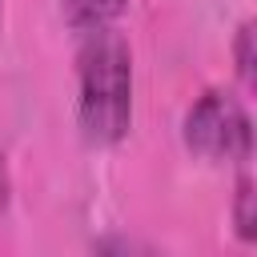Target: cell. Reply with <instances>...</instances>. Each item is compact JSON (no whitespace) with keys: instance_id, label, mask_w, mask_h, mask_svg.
Instances as JSON below:
<instances>
[{"instance_id":"7a4b0ae2","label":"cell","mask_w":257,"mask_h":257,"mask_svg":"<svg viewBox=\"0 0 257 257\" xmlns=\"http://www.w3.org/2000/svg\"><path fill=\"white\" fill-rule=\"evenodd\" d=\"M181 137H185V149L197 153V157H205V161L245 165L253 157V120H249V108L229 88L201 92L185 108Z\"/></svg>"},{"instance_id":"277c9868","label":"cell","mask_w":257,"mask_h":257,"mask_svg":"<svg viewBox=\"0 0 257 257\" xmlns=\"http://www.w3.org/2000/svg\"><path fill=\"white\" fill-rule=\"evenodd\" d=\"M233 225H237V237H241V241H253V237H257V189H253V177H249V173L237 177Z\"/></svg>"},{"instance_id":"6da1fadb","label":"cell","mask_w":257,"mask_h":257,"mask_svg":"<svg viewBox=\"0 0 257 257\" xmlns=\"http://www.w3.org/2000/svg\"><path fill=\"white\" fill-rule=\"evenodd\" d=\"M76 124L96 149L120 145L133 128V52L120 32L92 28L76 52Z\"/></svg>"},{"instance_id":"5b68a950","label":"cell","mask_w":257,"mask_h":257,"mask_svg":"<svg viewBox=\"0 0 257 257\" xmlns=\"http://www.w3.org/2000/svg\"><path fill=\"white\" fill-rule=\"evenodd\" d=\"M233 60H237V76L245 88L257 84V52H253V20H245L233 36Z\"/></svg>"},{"instance_id":"3957f363","label":"cell","mask_w":257,"mask_h":257,"mask_svg":"<svg viewBox=\"0 0 257 257\" xmlns=\"http://www.w3.org/2000/svg\"><path fill=\"white\" fill-rule=\"evenodd\" d=\"M124 4H128V0H60L64 20H68L80 36L92 32V28H108V24L124 12Z\"/></svg>"},{"instance_id":"8992f818","label":"cell","mask_w":257,"mask_h":257,"mask_svg":"<svg viewBox=\"0 0 257 257\" xmlns=\"http://www.w3.org/2000/svg\"><path fill=\"white\" fill-rule=\"evenodd\" d=\"M8 205V169H4V157H0V209Z\"/></svg>"},{"instance_id":"52a82bcc","label":"cell","mask_w":257,"mask_h":257,"mask_svg":"<svg viewBox=\"0 0 257 257\" xmlns=\"http://www.w3.org/2000/svg\"><path fill=\"white\" fill-rule=\"evenodd\" d=\"M0 4H4V0H0Z\"/></svg>"}]
</instances>
